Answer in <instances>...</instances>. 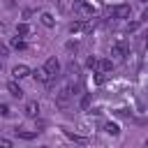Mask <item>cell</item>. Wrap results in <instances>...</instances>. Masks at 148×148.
Wrapping results in <instances>:
<instances>
[{
  "label": "cell",
  "mask_w": 148,
  "mask_h": 148,
  "mask_svg": "<svg viewBox=\"0 0 148 148\" xmlns=\"http://www.w3.org/2000/svg\"><path fill=\"white\" fill-rule=\"evenodd\" d=\"M97 69H99L102 74H109V72H113V62H111L109 58H104V60H97Z\"/></svg>",
  "instance_id": "cell-7"
},
{
  "label": "cell",
  "mask_w": 148,
  "mask_h": 148,
  "mask_svg": "<svg viewBox=\"0 0 148 148\" xmlns=\"http://www.w3.org/2000/svg\"><path fill=\"white\" fill-rule=\"evenodd\" d=\"M72 9H74V14L79 16V18H90L92 16V5H88L86 0H74V5H72Z\"/></svg>",
  "instance_id": "cell-1"
},
{
  "label": "cell",
  "mask_w": 148,
  "mask_h": 148,
  "mask_svg": "<svg viewBox=\"0 0 148 148\" xmlns=\"http://www.w3.org/2000/svg\"><path fill=\"white\" fill-rule=\"evenodd\" d=\"M0 67H2V60H0Z\"/></svg>",
  "instance_id": "cell-26"
},
{
  "label": "cell",
  "mask_w": 148,
  "mask_h": 148,
  "mask_svg": "<svg viewBox=\"0 0 148 148\" xmlns=\"http://www.w3.org/2000/svg\"><path fill=\"white\" fill-rule=\"evenodd\" d=\"M12 76L14 79H25V76H30V67L28 65H14L12 67Z\"/></svg>",
  "instance_id": "cell-4"
},
{
  "label": "cell",
  "mask_w": 148,
  "mask_h": 148,
  "mask_svg": "<svg viewBox=\"0 0 148 148\" xmlns=\"http://www.w3.org/2000/svg\"><path fill=\"white\" fill-rule=\"evenodd\" d=\"M125 53H127L125 44H116V46L111 49V56H113V58H118V60H123V58H125Z\"/></svg>",
  "instance_id": "cell-10"
},
{
  "label": "cell",
  "mask_w": 148,
  "mask_h": 148,
  "mask_svg": "<svg viewBox=\"0 0 148 148\" xmlns=\"http://www.w3.org/2000/svg\"><path fill=\"white\" fill-rule=\"evenodd\" d=\"M39 21H42V25H46V28H53V25H56V18H53L49 12H44V14L39 16Z\"/></svg>",
  "instance_id": "cell-11"
},
{
  "label": "cell",
  "mask_w": 148,
  "mask_h": 148,
  "mask_svg": "<svg viewBox=\"0 0 148 148\" xmlns=\"http://www.w3.org/2000/svg\"><path fill=\"white\" fill-rule=\"evenodd\" d=\"M79 30H83V23H81V21H74V23H69V32H79Z\"/></svg>",
  "instance_id": "cell-18"
},
{
  "label": "cell",
  "mask_w": 148,
  "mask_h": 148,
  "mask_svg": "<svg viewBox=\"0 0 148 148\" xmlns=\"http://www.w3.org/2000/svg\"><path fill=\"white\" fill-rule=\"evenodd\" d=\"M0 146H2V148H12V141H9V139H2V136H0Z\"/></svg>",
  "instance_id": "cell-22"
},
{
  "label": "cell",
  "mask_w": 148,
  "mask_h": 148,
  "mask_svg": "<svg viewBox=\"0 0 148 148\" xmlns=\"http://www.w3.org/2000/svg\"><path fill=\"white\" fill-rule=\"evenodd\" d=\"M111 14H113V18H130L132 9H130V5H116L111 9Z\"/></svg>",
  "instance_id": "cell-3"
},
{
  "label": "cell",
  "mask_w": 148,
  "mask_h": 148,
  "mask_svg": "<svg viewBox=\"0 0 148 148\" xmlns=\"http://www.w3.org/2000/svg\"><path fill=\"white\" fill-rule=\"evenodd\" d=\"M7 90H9V92H12V97H16V99H21V97H23L21 86H18V83H14V81H9V83H7Z\"/></svg>",
  "instance_id": "cell-8"
},
{
  "label": "cell",
  "mask_w": 148,
  "mask_h": 148,
  "mask_svg": "<svg viewBox=\"0 0 148 148\" xmlns=\"http://www.w3.org/2000/svg\"><path fill=\"white\" fill-rule=\"evenodd\" d=\"M16 35H18V37L30 35V25H28V23H16Z\"/></svg>",
  "instance_id": "cell-14"
},
{
  "label": "cell",
  "mask_w": 148,
  "mask_h": 148,
  "mask_svg": "<svg viewBox=\"0 0 148 148\" xmlns=\"http://www.w3.org/2000/svg\"><path fill=\"white\" fill-rule=\"evenodd\" d=\"M90 102H92V97H90V95H83V97H81V109L88 111V109H90Z\"/></svg>",
  "instance_id": "cell-17"
},
{
  "label": "cell",
  "mask_w": 148,
  "mask_h": 148,
  "mask_svg": "<svg viewBox=\"0 0 148 148\" xmlns=\"http://www.w3.org/2000/svg\"><path fill=\"white\" fill-rule=\"evenodd\" d=\"M30 74L35 76V81H39V83H49V79H51V74L44 69V67H37V69H30Z\"/></svg>",
  "instance_id": "cell-5"
},
{
  "label": "cell",
  "mask_w": 148,
  "mask_h": 148,
  "mask_svg": "<svg viewBox=\"0 0 148 148\" xmlns=\"http://www.w3.org/2000/svg\"><path fill=\"white\" fill-rule=\"evenodd\" d=\"M143 18H148V12H146V14H143Z\"/></svg>",
  "instance_id": "cell-25"
},
{
  "label": "cell",
  "mask_w": 148,
  "mask_h": 148,
  "mask_svg": "<svg viewBox=\"0 0 148 148\" xmlns=\"http://www.w3.org/2000/svg\"><path fill=\"white\" fill-rule=\"evenodd\" d=\"M7 53H9V49H7V46L0 42V56H7Z\"/></svg>",
  "instance_id": "cell-23"
},
{
  "label": "cell",
  "mask_w": 148,
  "mask_h": 148,
  "mask_svg": "<svg viewBox=\"0 0 148 148\" xmlns=\"http://www.w3.org/2000/svg\"><path fill=\"white\" fill-rule=\"evenodd\" d=\"M69 95H72V90H69V88H62V90L56 95V104H58L60 109H67V106H69Z\"/></svg>",
  "instance_id": "cell-2"
},
{
  "label": "cell",
  "mask_w": 148,
  "mask_h": 148,
  "mask_svg": "<svg viewBox=\"0 0 148 148\" xmlns=\"http://www.w3.org/2000/svg\"><path fill=\"white\" fill-rule=\"evenodd\" d=\"M104 132L111 134V136H118V134H120V127H118L116 123H106V125H104Z\"/></svg>",
  "instance_id": "cell-13"
},
{
  "label": "cell",
  "mask_w": 148,
  "mask_h": 148,
  "mask_svg": "<svg viewBox=\"0 0 148 148\" xmlns=\"http://www.w3.org/2000/svg\"><path fill=\"white\" fill-rule=\"evenodd\" d=\"M95 81H97V83H104V74H102V72H99V74H97V76H95Z\"/></svg>",
  "instance_id": "cell-24"
},
{
  "label": "cell",
  "mask_w": 148,
  "mask_h": 148,
  "mask_svg": "<svg viewBox=\"0 0 148 148\" xmlns=\"http://www.w3.org/2000/svg\"><path fill=\"white\" fill-rule=\"evenodd\" d=\"M37 113H39V104L37 102H28L25 104V116L28 118H37Z\"/></svg>",
  "instance_id": "cell-9"
},
{
  "label": "cell",
  "mask_w": 148,
  "mask_h": 148,
  "mask_svg": "<svg viewBox=\"0 0 148 148\" xmlns=\"http://www.w3.org/2000/svg\"><path fill=\"white\" fill-rule=\"evenodd\" d=\"M67 139H72L74 143H88V139H86V136H79V134H72V132H67Z\"/></svg>",
  "instance_id": "cell-16"
},
{
  "label": "cell",
  "mask_w": 148,
  "mask_h": 148,
  "mask_svg": "<svg viewBox=\"0 0 148 148\" xmlns=\"http://www.w3.org/2000/svg\"><path fill=\"white\" fill-rule=\"evenodd\" d=\"M14 134L18 136V139H25V141H32L37 134L35 132H28V130H14Z\"/></svg>",
  "instance_id": "cell-12"
},
{
  "label": "cell",
  "mask_w": 148,
  "mask_h": 148,
  "mask_svg": "<svg viewBox=\"0 0 148 148\" xmlns=\"http://www.w3.org/2000/svg\"><path fill=\"white\" fill-rule=\"evenodd\" d=\"M12 46H14L16 51H23V49H25V42H23V39H18V35H16V37L12 39Z\"/></svg>",
  "instance_id": "cell-15"
},
{
  "label": "cell",
  "mask_w": 148,
  "mask_h": 148,
  "mask_svg": "<svg viewBox=\"0 0 148 148\" xmlns=\"http://www.w3.org/2000/svg\"><path fill=\"white\" fill-rule=\"evenodd\" d=\"M9 113H12V109L7 104H0V116H9Z\"/></svg>",
  "instance_id": "cell-20"
},
{
  "label": "cell",
  "mask_w": 148,
  "mask_h": 148,
  "mask_svg": "<svg viewBox=\"0 0 148 148\" xmlns=\"http://www.w3.org/2000/svg\"><path fill=\"white\" fill-rule=\"evenodd\" d=\"M65 49H67V51H72V53H76L79 44H76V42H67V44H65Z\"/></svg>",
  "instance_id": "cell-19"
},
{
  "label": "cell",
  "mask_w": 148,
  "mask_h": 148,
  "mask_svg": "<svg viewBox=\"0 0 148 148\" xmlns=\"http://www.w3.org/2000/svg\"><path fill=\"white\" fill-rule=\"evenodd\" d=\"M86 65H88L90 69H95V67H97V58H88V62H86Z\"/></svg>",
  "instance_id": "cell-21"
},
{
  "label": "cell",
  "mask_w": 148,
  "mask_h": 148,
  "mask_svg": "<svg viewBox=\"0 0 148 148\" xmlns=\"http://www.w3.org/2000/svg\"><path fill=\"white\" fill-rule=\"evenodd\" d=\"M44 69H46L51 76H56V74L60 72V62H58V58H49V60L44 62Z\"/></svg>",
  "instance_id": "cell-6"
}]
</instances>
